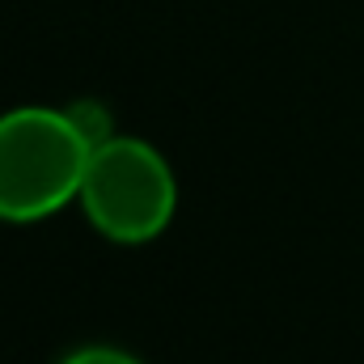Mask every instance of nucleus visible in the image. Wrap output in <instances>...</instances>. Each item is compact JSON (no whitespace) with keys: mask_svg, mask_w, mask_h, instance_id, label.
I'll use <instances>...</instances> for the list:
<instances>
[{"mask_svg":"<svg viewBox=\"0 0 364 364\" xmlns=\"http://www.w3.org/2000/svg\"><path fill=\"white\" fill-rule=\"evenodd\" d=\"M93 144L64 106H13L0 114V220L38 225L77 203Z\"/></svg>","mask_w":364,"mask_h":364,"instance_id":"obj_1","label":"nucleus"},{"mask_svg":"<svg viewBox=\"0 0 364 364\" xmlns=\"http://www.w3.org/2000/svg\"><path fill=\"white\" fill-rule=\"evenodd\" d=\"M77 203L102 237L144 246L170 229L178 212V178L157 144L114 132L93 144Z\"/></svg>","mask_w":364,"mask_h":364,"instance_id":"obj_2","label":"nucleus"},{"mask_svg":"<svg viewBox=\"0 0 364 364\" xmlns=\"http://www.w3.org/2000/svg\"><path fill=\"white\" fill-rule=\"evenodd\" d=\"M64 110L73 114V123L81 127V136H85L90 144H102V140H110V136H114L110 110H106L102 102H93V97H81V102H68Z\"/></svg>","mask_w":364,"mask_h":364,"instance_id":"obj_3","label":"nucleus"},{"mask_svg":"<svg viewBox=\"0 0 364 364\" xmlns=\"http://www.w3.org/2000/svg\"><path fill=\"white\" fill-rule=\"evenodd\" d=\"M60 364H144L140 356L123 352V348H106V343H90V348H77L68 352Z\"/></svg>","mask_w":364,"mask_h":364,"instance_id":"obj_4","label":"nucleus"}]
</instances>
